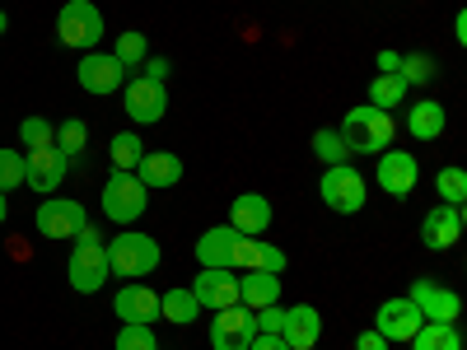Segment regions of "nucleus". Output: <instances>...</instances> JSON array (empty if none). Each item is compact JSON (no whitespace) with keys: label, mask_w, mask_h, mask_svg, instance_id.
<instances>
[{"label":"nucleus","mask_w":467,"mask_h":350,"mask_svg":"<svg viewBox=\"0 0 467 350\" xmlns=\"http://www.w3.org/2000/svg\"><path fill=\"white\" fill-rule=\"evenodd\" d=\"M388 345H393V341H383L374 327H365V332L356 336V350H388Z\"/></svg>","instance_id":"41"},{"label":"nucleus","mask_w":467,"mask_h":350,"mask_svg":"<svg viewBox=\"0 0 467 350\" xmlns=\"http://www.w3.org/2000/svg\"><path fill=\"white\" fill-rule=\"evenodd\" d=\"M398 75L407 85H431L435 80V61L425 57V52H407L402 61H398Z\"/></svg>","instance_id":"34"},{"label":"nucleus","mask_w":467,"mask_h":350,"mask_svg":"<svg viewBox=\"0 0 467 350\" xmlns=\"http://www.w3.org/2000/svg\"><path fill=\"white\" fill-rule=\"evenodd\" d=\"M57 37L75 52H94L103 43V10L94 0H66L57 15Z\"/></svg>","instance_id":"2"},{"label":"nucleus","mask_w":467,"mask_h":350,"mask_svg":"<svg viewBox=\"0 0 467 350\" xmlns=\"http://www.w3.org/2000/svg\"><path fill=\"white\" fill-rule=\"evenodd\" d=\"M24 187V154L19 149H0V191Z\"/></svg>","instance_id":"37"},{"label":"nucleus","mask_w":467,"mask_h":350,"mask_svg":"<svg viewBox=\"0 0 467 350\" xmlns=\"http://www.w3.org/2000/svg\"><path fill=\"white\" fill-rule=\"evenodd\" d=\"M271 201L262 197V191H244V197H234L229 206V229H239L244 239H262V233L271 229Z\"/></svg>","instance_id":"16"},{"label":"nucleus","mask_w":467,"mask_h":350,"mask_svg":"<svg viewBox=\"0 0 467 350\" xmlns=\"http://www.w3.org/2000/svg\"><path fill=\"white\" fill-rule=\"evenodd\" d=\"M416 178H420V164L411 149H383L379 154V169H374V182L379 191H388V197H411L416 191Z\"/></svg>","instance_id":"7"},{"label":"nucleus","mask_w":467,"mask_h":350,"mask_svg":"<svg viewBox=\"0 0 467 350\" xmlns=\"http://www.w3.org/2000/svg\"><path fill=\"white\" fill-rule=\"evenodd\" d=\"M85 220H89V215H85V206H80V201L47 197L43 206H37V215H33V229L43 233V239L66 243V239H75V233H80V224H85Z\"/></svg>","instance_id":"6"},{"label":"nucleus","mask_w":467,"mask_h":350,"mask_svg":"<svg viewBox=\"0 0 467 350\" xmlns=\"http://www.w3.org/2000/svg\"><path fill=\"white\" fill-rule=\"evenodd\" d=\"M407 299L420 308L425 323H458V314H462L458 290H449V285H440V281H416Z\"/></svg>","instance_id":"12"},{"label":"nucleus","mask_w":467,"mask_h":350,"mask_svg":"<svg viewBox=\"0 0 467 350\" xmlns=\"http://www.w3.org/2000/svg\"><path fill=\"white\" fill-rule=\"evenodd\" d=\"M281 327H285V308L281 304H266V308H257V314H253V332L281 336Z\"/></svg>","instance_id":"38"},{"label":"nucleus","mask_w":467,"mask_h":350,"mask_svg":"<svg viewBox=\"0 0 467 350\" xmlns=\"http://www.w3.org/2000/svg\"><path fill=\"white\" fill-rule=\"evenodd\" d=\"M10 220V191H0V224Z\"/></svg>","instance_id":"45"},{"label":"nucleus","mask_w":467,"mask_h":350,"mask_svg":"<svg viewBox=\"0 0 467 350\" xmlns=\"http://www.w3.org/2000/svg\"><path fill=\"white\" fill-rule=\"evenodd\" d=\"M318 197H323V206L337 211V215H360V211H365V197H369L365 173H360V169H350V164H332V169H323V178H318Z\"/></svg>","instance_id":"3"},{"label":"nucleus","mask_w":467,"mask_h":350,"mask_svg":"<svg viewBox=\"0 0 467 350\" xmlns=\"http://www.w3.org/2000/svg\"><path fill=\"white\" fill-rule=\"evenodd\" d=\"M420 308L407 299V294H398V299H383L379 304V314H374V332L383 336V341H411L416 332H420Z\"/></svg>","instance_id":"11"},{"label":"nucleus","mask_w":467,"mask_h":350,"mask_svg":"<svg viewBox=\"0 0 467 350\" xmlns=\"http://www.w3.org/2000/svg\"><path fill=\"white\" fill-rule=\"evenodd\" d=\"M239 304L248 308V314H257V308H266V304H281V276L276 271H244Z\"/></svg>","instance_id":"22"},{"label":"nucleus","mask_w":467,"mask_h":350,"mask_svg":"<svg viewBox=\"0 0 467 350\" xmlns=\"http://www.w3.org/2000/svg\"><path fill=\"white\" fill-rule=\"evenodd\" d=\"M5 28H10V15H5V10H0V33H5Z\"/></svg>","instance_id":"46"},{"label":"nucleus","mask_w":467,"mask_h":350,"mask_svg":"<svg viewBox=\"0 0 467 350\" xmlns=\"http://www.w3.org/2000/svg\"><path fill=\"white\" fill-rule=\"evenodd\" d=\"M108 154H112V169H122V173H136V164H140V136L136 131H117L112 136V145H108Z\"/></svg>","instance_id":"28"},{"label":"nucleus","mask_w":467,"mask_h":350,"mask_svg":"<svg viewBox=\"0 0 467 350\" xmlns=\"http://www.w3.org/2000/svg\"><path fill=\"white\" fill-rule=\"evenodd\" d=\"M462 206H435V211H425V220H420V243L431 248V252H449L458 239H462Z\"/></svg>","instance_id":"14"},{"label":"nucleus","mask_w":467,"mask_h":350,"mask_svg":"<svg viewBox=\"0 0 467 350\" xmlns=\"http://www.w3.org/2000/svg\"><path fill=\"white\" fill-rule=\"evenodd\" d=\"M127 89V117L136 127H154V122H164V112H169V89L160 80H145V75H136V80L122 85Z\"/></svg>","instance_id":"8"},{"label":"nucleus","mask_w":467,"mask_h":350,"mask_svg":"<svg viewBox=\"0 0 467 350\" xmlns=\"http://www.w3.org/2000/svg\"><path fill=\"white\" fill-rule=\"evenodd\" d=\"M85 140H89V127L80 122V117H66V122L57 127V136H52V145H57L61 154H70V160L85 149Z\"/></svg>","instance_id":"33"},{"label":"nucleus","mask_w":467,"mask_h":350,"mask_svg":"<svg viewBox=\"0 0 467 350\" xmlns=\"http://www.w3.org/2000/svg\"><path fill=\"white\" fill-rule=\"evenodd\" d=\"M314 154H318V164L323 169H332V164H350V149H346V140L337 136V131H314Z\"/></svg>","instance_id":"31"},{"label":"nucleus","mask_w":467,"mask_h":350,"mask_svg":"<svg viewBox=\"0 0 467 350\" xmlns=\"http://www.w3.org/2000/svg\"><path fill=\"white\" fill-rule=\"evenodd\" d=\"M407 345L411 350H462V336L453 323H420V332Z\"/></svg>","instance_id":"26"},{"label":"nucleus","mask_w":467,"mask_h":350,"mask_svg":"<svg viewBox=\"0 0 467 350\" xmlns=\"http://www.w3.org/2000/svg\"><path fill=\"white\" fill-rule=\"evenodd\" d=\"M398 52H379V75H398Z\"/></svg>","instance_id":"43"},{"label":"nucleus","mask_w":467,"mask_h":350,"mask_svg":"<svg viewBox=\"0 0 467 350\" xmlns=\"http://www.w3.org/2000/svg\"><path fill=\"white\" fill-rule=\"evenodd\" d=\"M435 191H440L444 206H462V201H467V173H462L458 164L440 169V173H435Z\"/></svg>","instance_id":"30"},{"label":"nucleus","mask_w":467,"mask_h":350,"mask_svg":"<svg viewBox=\"0 0 467 350\" xmlns=\"http://www.w3.org/2000/svg\"><path fill=\"white\" fill-rule=\"evenodd\" d=\"M253 341V314L244 304L220 308L215 323H211V350H248Z\"/></svg>","instance_id":"15"},{"label":"nucleus","mask_w":467,"mask_h":350,"mask_svg":"<svg viewBox=\"0 0 467 350\" xmlns=\"http://www.w3.org/2000/svg\"><path fill=\"white\" fill-rule=\"evenodd\" d=\"M453 37H458V43H467V15L458 10V19H453Z\"/></svg>","instance_id":"44"},{"label":"nucleus","mask_w":467,"mask_h":350,"mask_svg":"<svg viewBox=\"0 0 467 350\" xmlns=\"http://www.w3.org/2000/svg\"><path fill=\"white\" fill-rule=\"evenodd\" d=\"M187 290L197 294V304L211 308V314L239 304V276H234V266H202V276L192 281Z\"/></svg>","instance_id":"10"},{"label":"nucleus","mask_w":467,"mask_h":350,"mask_svg":"<svg viewBox=\"0 0 467 350\" xmlns=\"http://www.w3.org/2000/svg\"><path fill=\"white\" fill-rule=\"evenodd\" d=\"M444 127H449V112H444L440 98H416V103L407 108V131H411V140H440Z\"/></svg>","instance_id":"20"},{"label":"nucleus","mask_w":467,"mask_h":350,"mask_svg":"<svg viewBox=\"0 0 467 350\" xmlns=\"http://www.w3.org/2000/svg\"><path fill=\"white\" fill-rule=\"evenodd\" d=\"M66 169H70V154H61L57 145H37L24 160V182L33 191H43V197H52V191L66 182Z\"/></svg>","instance_id":"9"},{"label":"nucleus","mask_w":467,"mask_h":350,"mask_svg":"<svg viewBox=\"0 0 467 350\" xmlns=\"http://www.w3.org/2000/svg\"><path fill=\"white\" fill-rule=\"evenodd\" d=\"M248 350H290V345H285V336H266V332H253Z\"/></svg>","instance_id":"40"},{"label":"nucleus","mask_w":467,"mask_h":350,"mask_svg":"<svg viewBox=\"0 0 467 350\" xmlns=\"http://www.w3.org/2000/svg\"><path fill=\"white\" fill-rule=\"evenodd\" d=\"M234 248H239V229L215 224L197 239V262L202 266H234Z\"/></svg>","instance_id":"23"},{"label":"nucleus","mask_w":467,"mask_h":350,"mask_svg":"<svg viewBox=\"0 0 467 350\" xmlns=\"http://www.w3.org/2000/svg\"><path fill=\"white\" fill-rule=\"evenodd\" d=\"M407 80L402 75H374V85H369V108H383V112H393L398 103H407Z\"/></svg>","instance_id":"27"},{"label":"nucleus","mask_w":467,"mask_h":350,"mask_svg":"<svg viewBox=\"0 0 467 350\" xmlns=\"http://www.w3.org/2000/svg\"><path fill=\"white\" fill-rule=\"evenodd\" d=\"M108 276H112V271H108V252H103V243H99V248H80V243H75V252H70V262H66V281H70V290L94 294V290H103Z\"/></svg>","instance_id":"13"},{"label":"nucleus","mask_w":467,"mask_h":350,"mask_svg":"<svg viewBox=\"0 0 467 350\" xmlns=\"http://www.w3.org/2000/svg\"><path fill=\"white\" fill-rule=\"evenodd\" d=\"M75 80H80V89H85V94L108 98V94H117V89L127 85V66L117 61L112 52H85V57H80V66H75Z\"/></svg>","instance_id":"5"},{"label":"nucleus","mask_w":467,"mask_h":350,"mask_svg":"<svg viewBox=\"0 0 467 350\" xmlns=\"http://www.w3.org/2000/svg\"><path fill=\"white\" fill-rule=\"evenodd\" d=\"M112 57L117 61H122L127 70H140L145 66V57H150V43H145V33H122V37H117V47H112Z\"/></svg>","instance_id":"32"},{"label":"nucleus","mask_w":467,"mask_h":350,"mask_svg":"<svg viewBox=\"0 0 467 350\" xmlns=\"http://www.w3.org/2000/svg\"><path fill=\"white\" fill-rule=\"evenodd\" d=\"M145 206H150V191L140 187V178L112 169V178L103 182V215L112 224H131V220L145 215Z\"/></svg>","instance_id":"4"},{"label":"nucleus","mask_w":467,"mask_h":350,"mask_svg":"<svg viewBox=\"0 0 467 350\" xmlns=\"http://www.w3.org/2000/svg\"><path fill=\"white\" fill-rule=\"evenodd\" d=\"M103 252H108V271H112V276H122V281H145L150 271L164 262L160 243H154L150 233H136V229H122Z\"/></svg>","instance_id":"1"},{"label":"nucleus","mask_w":467,"mask_h":350,"mask_svg":"<svg viewBox=\"0 0 467 350\" xmlns=\"http://www.w3.org/2000/svg\"><path fill=\"white\" fill-rule=\"evenodd\" d=\"M52 136H57V127L47 122V117H24V122H19V140H24L28 149L52 145Z\"/></svg>","instance_id":"36"},{"label":"nucleus","mask_w":467,"mask_h":350,"mask_svg":"<svg viewBox=\"0 0 467 350\" xmlns=\"http://www.w3.org/2000/svg\"><path fill=\"white\" fill-rule=\"evenodd\" d=\"M112 314L122 323L150 327L154 318H160V290H145L140 281H127V290H117V299H112Z\"/></svg>","instance_id":"17"},{"label":"nucleus","mask_w":467,"mask_h":350,"mask_svg":"<svg viewBox=\"0 0 467 350\" xmlns=\"http://www.w3.org/2000/svg\"><path fill=\"white\" fill-rule=\"evenodd\" d=\"M140 75H145V80H160V85H164V80H169V61H164V57H145V70H140Z\"/></svg>","instance_id":"39"},{"label":"nucleus","mask_w":467,"mask_h":350,"mask_svg":"<svg viewBox=\"0 0 467 350\" xmlns=\"http://www.w3.org/2000/svg\"><path fill=\"white\" fill-rule=\"evenodd\" d=\"M75 243H80V248H99V243H103L99 224H89V220H85V224H80V233H75Z\"/></svg>","instance_id":"42"},{"label":"nucleus","mask_w":467,"mask_h":350,"mask_svg":"<svg viewBox=\"0 0 467 350\" xmlns=\"http://www.w3.org/2000/svg\"><path fill=\"white\" fill-rule=\"evenodd\" d=\"M337 136L346 140V149H350V154H369V103H360V108H350V112L341 117V127H337Z\"/></svg>","instance_id":"25"},{"label":"nucleus","mask_w":467,"mask_h":350,"mask_svg":"<svg viewBox=\"0 0 467 350\" xmlns=\"http://www.w3.org/2000/svg\"><path fill=\"white\" fill-rule=\"evenodd\" d=\"M281 336H285L290 350H314L318 336H323V314H318L314 304H295V308H285V327H281Z\"/></svg>","instance_id":"18"},{"label":"nucleus","mask_w":467,"mask_h":350,"mask_svg":"<svg viewBox=\"0 0 467 350\" xmlns=\"http://www.w3.org/2000/svg\"><path fill=\"white\" fill-rule=\"evenodd\" d=\"M393 140H398V122H393V112L369 108V154L393 149Z\"/></svg>","instance_id":"29"},{"label":"nucleus","mask_w":467,"mask_h":350,"mask_svg":"<svg viewBox=\"0 0 467 350\" xmlns=\"http://www.w3.org/2000/svg\"><path fill=\"white\" fill-rule=\"evenodd\" d=\"M160 318H169L173 327H192L202 318V304H197V294H192L187 285L182 290H164L160 294Z\"/></svg>","instance_id":"24"},{"label":"nucleus","mask_w":467,"mask_h":350,"mask_svg":"<svg viewBox=\"0 0 467 350\" xmlns=\"http://www.w3.org/2000/svg\"><path fill=\"white\" fill-rule=\"evenodd\" d=\"M285 252L276 243H266V239H244L239 233V248H234V266H244V271H285Z\"/></svg>","instance_id":"21"},{"label":"nucleus","mask_w":467,"mask_h":350,"mask_svg":"<svg viewBox=\"0 0 467 350\" xmlns=\"http://www.w3.org/2000/svg\"><path fill=\"white\" fill-rule=\"evenodd\" d=\"M117 350H160V341H154V327L122 323V332H117Z\"/></svg>","instance_id":"35"},{"label":"nucleus","mask_w":467,"mask_h":350,"mask_svg":"<svg viewBox=\"0 0 467 350\" xmlns=\"http://www.w3.org/2000/svg\"><path fill=\"white\" fill-rule=\"evenodd\" d=\"M136 178L145 191H160V187H178L182 182V160L169 149H154V154H140V164H136Z\"/></svg>","instance_id":"19"}]
</instances>
